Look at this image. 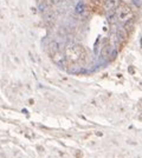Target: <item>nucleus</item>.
Instances as JSON below:
<instances>
[{
  "label": "nucleus",
  "instance_id": "obj_1",
  "mask_svg": "<svg viewBox=\"0 0 142 158\" xmlns=\"http://www.w3.org/2000/svg\"><path fill=\"white\" fill-rule=\"evenodd\" d=\"M65 56L68 60L77 61L81 59L82 56H84V48L78 44H71L65 48Z\"/></svg>",
  "mask_w": 142,
  "mask_h": 158
},
{
  "label": "nucleus",
  "instance_id": "obj_2",
  "mask_svg": "<svg viewBox=\"0 0 142 158\" xmlns=\"http://www.w3.org/2000/svg\"><path fill=\"white\" fill-rule=\"evenodd\" d=\"M115 15L117 21L126 24L127 21H129L133 18V11L127 5H121V6L117 7V10L115 11Z\"/></svg>",
  "mask_w": 142,
  "mask_h": 158
},
{
  "label": "nucleus",
  "instance_id": "obj_3",
  "mask_svg": "<svg viewBox=\"0 0 142 158\" xmlns=\"http://www.w3.org/2000/svg\"><path fill=\"white\" fill-rule=\"evenodd\" d=\"M118 1L120 0H105L104 2V8L107 12H115L118 7Z\"/></svg>",
  "mask_w": 142,
  "mask_h": 158
},
{
  "label": "nucleus",
  "instance_id": "obj_4",
  "mask_svg": "<svg viewBox=\"0 0 142 158\" xmlns=\"http://www.w3.org/2000/svg\"><path fill=\"white\" fill-rule=\"evenodd\" d=\"M56 18H57V12L56 11H47L44 13L43 15V20L46 23V24H54L56 21Z\"/></svg>",
  "mask_w": 142,
  "mask_h": 158
},
{
  "label": "nucleus",
  "instance_id": "obj_5",
  "mask_svg": "<svg viewBox=\"0 0 142 158\" xmlns=\"http://www.w3.org/2000/svg\"><path fill=\"white\" fill-rule=\"evenodd\" d=\"M102 57L103 58H110L111 56H114L116 53V51L114 50V47H113V45H110V44H108V45H105V46H103V48H102Z\"/></svg>",
  "mask_w": 142,
  "mask_h": 158
},
{
  "label": "nucleus",
  "instance_id": "obj_6",
  "mask_svg": "<svg viewBox=\"0 0 142 158\" xmlns=\"http://www.w3.org/2000/svg\"><path fill=\"white\" fill-rule=\"evenodd\" d=\"M127 37H128V31L126 28H118L116 31V40L120 41V44L123 43V41H126Z\"/></svg>",
  "mask_w": 142,
  "mask_h": 158
},
{
  "label": "nucleus",
  "instance_id": "obj_7",
  "mask_svg": "<svg viewBox=\"0 0 142 158\" xmlns=\"http://www.w3.org/2000/svg\"><path fill=\"white\" fill-rule=\"evenodd\" d=\"M76 13L80 14V15H84L87 13V6L84 2H78L77 6H76Z\"/></svg>",
  "mask_w": 142,
  "mask_h": 158
},
{
  "label": "nucleus",
  "instance_id": "obj_8",
  "mask_svg": "<svg viewBox=\"0 0 142 158\" xmlns=\"http://www.w3.org/2000/svg\"><path fill=\"white\" fill-rule=\"evenodd\" d=\"M50 6H51V5L47 2V0H44V1L39 2V5H38V8H39V11H41V12L45 13V12H47V11H49Z\"/></svg>",
  "mask_w": 142,
  "mask_h": 158
},
{
  "label": "nucleus",
  "instance_id": "obj_9",
  "mask_svg": "<svg viewBox=\"0 0 142 158\" xmlns=\"http://www.w3.org/2000/svg\"><path fill=\"white\" fill-rule=\"evenodd\" d=\"M120 1H122L123 4H129V2H131L133 0H120Z\"/></svg>",
  "mask_w": 142,
  "mask_h": 158
}]
</instances>
